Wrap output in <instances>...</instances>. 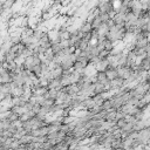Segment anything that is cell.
I'll list each match as a JSON object with an SVG mask.
<instances>
[{
    "mask_svg": "<svg viewBox=\"0 0 150 150\" xmlns=\"http://www.w3.org/2000/svg\"><path fill=\"white\" fill-rule=\"evenodd\" d=\"M105 74H107V77H108L110 81H112V80H115V79H117V77L120 76L117 68H112V67H109V68L105 70Z\"/></svg>",
    "mask_w": 150,
    "mask_h": 150,
    "instance_id": "cell-1",
    "label": "cell"
},
{
    "mask_svg": "<svg viewBox=\"0 0 150 150\" xmlns=\"http://www.w3.org/2000/svg\"><path fill=\"white\" fill-rule=\"evenodd\" d=\"M36 150H46V149H43V148H42V146H40V148H38V149H36Z\"/></svg>",
    "mask_w": 150,
    "mask_h": 150,
    "instance_id": "cell-2",
    "label": "cell"
}]
</instances>
